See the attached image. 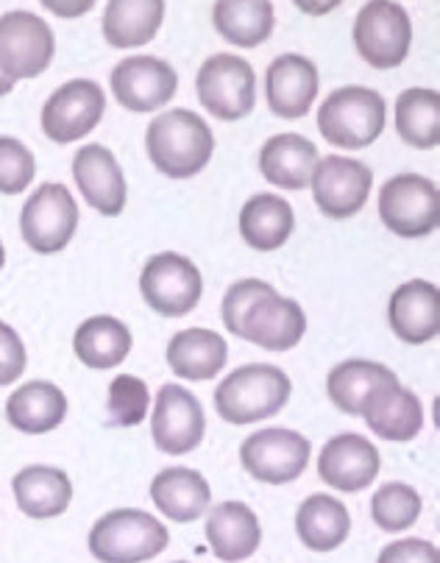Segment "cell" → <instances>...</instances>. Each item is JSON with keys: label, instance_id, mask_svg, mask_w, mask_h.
<instances>
[{"label": "cell", "instance_id": "1", "mask_svg": "<svg viewBox=\"0 0 440 563\" xmlns=\"http://www.w3.org/2000/svg\"><path fill=\"white\" fill-rule=\"evenodd\" d=\"M223 324L232 335L268 352H287L298 346L307 332L301 305L276 294L268 282H234L223 296Z\"/></svg>", "mask_w": 440, "mask_h": 563}, {"label": "cell", "instance_id": "2", "mask_svg": "<svg viewBox=\"0 0 440 563\" xmlns=\"http://www.w3.org/2000/svg\"><path fill=\"white\" fill-rule=\"evenodd\" d=\"M145 151L160 174L190 179L212 159L215 134L201 114L190 109H167L145 132Z\"/></svg>", "mask_w": 440, "mask_h": 563}, {"label": "cell", "instance_id": "3", "mask_svg": "<svg viewBox=\"0 0 440 563\" xmlns=\"http://www.w3.org/2000/svg\"><path fill=\"white\" fill-rule=\"evenodd\" d=\"M293 394V383L282 368L251 363L229 374L215 390V410L229 424H254L279 413Z\"/></svg>", "mask_w": 440, "mask_h": 563}, {"label": "cell", "instance_id": "4", "mask_svg": "<svg viewBox=\"0 0 440 563\" xmlns=\"http://www.w3.org/2000/svg\"><path fill=\"white\" fill-rule=\"evenodd\" d=\"M387 123V103L371 87H340L318 112L321 137L334 148L360 151L380 140Z\"/></svg>", "mask_w": 440, "mask_h": 563}, {"label": "cell", "instance_id": "5", "mask_svg": "<svg viewBox=\"0 0 440 563\" xmlns=\"http://www.w3.org/2000/svg\"><path fill=\"white\" fill-rule=\"evenodd\" d=\"M170 544V533L145 510L120 508L101 516L90 530V552L101 563H143Z\"/></svg>", "mask_w": 440, "mask_h": 563}, {"label": "cell", "instance_id": "6", "mask_svg": "<svg viewBox=\"0 0 440 563\" xmlns=\"http://www.w3.org/2000/svg\"><path fill=\"white\" fill-rule=\"evenodd\" d=\"M78 229L73 192L59 181H45L29 196L20 212V232L36 254H56L70 246Z\"/></svg>", "mask_w": 440, "mask_h": 563}, {"label": "cell", "instance_id": "7", "mask_svg": "<svg viewBox=\"0 0 440 563\" xmlns=\"http://www.w3.org/2000/svg\"><path fill=\"white\" fill-rule=\"evenodd\" d=\"M354 45L376 70L399 67L413 45L410 14L393 0H369L354 20Z\"/></svg>", "mask_w": 440, "mask_h": 563}, {"label": "cell", "instance_id": "8", "mask_svg": "<svg viewBox=\"0 0 440 563\" xmlns=\"http://www.w3.org/2000/svg\"><path fill=\"white\" fill-rule=\"evenodd\" d=\"M382 223L399 238H427L440 223V190L432 179L399 174L380 192Z\"/></svg>", "mask_w": 440, "mask_h": 563}, {"label": "cell", "instance_id": "9", "mask_svg": "<svg viewBox=\"0 0 440 563\" xmlns=\"http://www.w3.org/2000/svg\"><path fill=\"white\" fill-rule=\"evenodd\" d=\"M198 101L212 118L243 120L254 112L256 76L254 67L232 54H215L201 65L196 78Z\"/></svg>", "mask_w": 440, "mask_h": 563}, {"label": "cell", "instance_id": "10", "mask_svg": "<svg viewBox=\"0 0 440 563\" xmlns=\"http://www.w3.org/2000/svg\"><path fill=\"white\" fill-rule=\"evenodd\" d=\"M310 441L296 430L285 427H268L254 435H249L240 446V461L243 468L256 483H271V486H285L304 474L310 463Z\"/></svg>", "mask_w": 440, "mask_h": 563}, {"label": "cell", "instance_id": "11", "mask_svg": "<svg viewBox=\"0 0 440 563\" xmlns=\"http://www.w3.org/2000/svg\"><path fill=\"white\" fill-rule=\"evenodd\" d=\"M145 305L165 318H182L196 310L204 294L201 271L196 263L176 252L156 254L145 263L140 276Z\"/></svg>", "mask_w": 440, "mask_h": 563}, {"label": "cell", "instance_id": "12", "mask_svg": "<svg viewBox=\"0 0 440 563\" xmlns=\"http://www.w3.org/2000/svg\"><path fill=\"white\" fill-rule=\"evenodd\" d=\"M54 54V31L45 20L31 12H9L0 18V70L12 81L45 73Z\"/></svg>", "mask_w": 440, "mask_h": 563}, {"label": "cell", "instance_id": "13", "mask_svg": "<svg viewBox=\"0 0 440 563\" xmlns=\"http://www.w3.org/2000/svg\"><path fill=\"white\" fill-rule=\"evenodd\" d=\"M107 112V96L90 78H76L62 85L42 107V132L56 145L76 143L101 123Z\"/></svg>", "mask_w": 440, "mask_h": 563}, {"label": "cell", "instance_id": "14", "mask_svg": "<svg viewBox=\"0 0 440 563\" xmlns=\"http://www.w3.org/2000/svg\"><path fill=\"white\" fill-rule=\"evenodd\" d=\"M312 196L321 216L343 221L358 216L374 187V170L351 156H323L312 170Z\"/></svg>", "mask_w": 440, "mask_h": 563}, {"label": "cell", "instance_id": "15", "mask_svg": "<svg viewBox=\"0 0 440 563\" xmlns=\"http://www.w3.org/2000/svg\"><path fill=\"white\" fill-rule=\"evenodd\" d=\"M151 432H154L156 450L165 455H187L198 450L207 432V419L196 394L182 385H162L156 394L154 416H151Z\"/></svg>", "mask_w": 440, "mask_h": 563}, {"label": "cell", "instance_id": "16", "mask_svg": "<svg viewBox=\"0 0 440 563\" xmlns=\"http://www.w3.org/2000/svg\"><path fill=\"white\" fill-rule=\"evenodd\" d=\"M179 76L160 56H129L112 70V92L129 112H156L173 101Z\"/></svg>", "mask_w": 440, "mask_h": 563}, {"label": "cell", "instance_id": "17", "mask_svg": "<svg viewBox=\"0 0 440 563\" xmlns=\"http://www.w3.org/2000/svg\"><path fill=\"white\" fill-rule=\"evenodd\" d=\"M380 474V452L369 438L358 432L329 438L318 457V477L327 486L343 494H358L369 488Z\"/></svg>", "mask_w": 440, "mask_h": 563}, {"label": "cell", "instance_id": "18", "mask_svg": "<svg viewBox=\"0 0 440 563\" xmlns=\"http://www.w3.org/2000/svg\"><path fill=\"white\" fill-rule=\"evenodd\" d=\"M73 179L84 201L101 216L114 218L125 207V179L118 159L103 145H84L73 156Z\"/></svg>", "mask_w": 440, "mask_h": 563}, {"label": "cell", "instance_id": "19", "mask_svg": "<svg viewBox=\"0 0 440 563\" xmlns=\"http://www.w3.org/2000/svg\"><path fill=\"white\" fill-rule=\"evenodd\" d=\"M318 67L307 56L285 54L274 59L265 73V92H268L271 112L276 118L298 120L310 112L318 98Z\"/></svg>", "mask_w": 440, "mask_h": 563}, {"label": "cell", "instance_id": "20", "mask_svg": "<svg viewBox=\"0 0 440 563\" xmlns=\"http://www.w3.org/2000/svg\"><path fill=\"white\" fill-rule=\"evenodd\" d=\"M387 324L410 346L432 341L440 332V290L432 282L413 279L393 290L387 301Z\"/></svg>", "mask_w": 440, "mask_h": 563}, {"label": "cell", "instance_id": "21", "mask_svg": "<svg viewBox=\"0 0 440 563\" xmlns=\"http://www.w3.org/2000/svg\"><path fill=\"white\" fill-rule=\"evenodd\" d=\"M360 416L365 419L369 430L385 441H413L424 427V408L413 390L402 388V383L380 385L365 399Z\"/></svg>", "mask_w": 440, "mask_h": 563}, {"label": "cell", "instance_id": "22", "mask_svg": "<svg viewBox=\"0 0 440 563\" xmlns=\"http://www.w3.org/2000/svg\"><path fill=\"white\" fill-rule=\"evenodd\" d=\"M227 338L212 330H182L167 343V366L187 383H207L227 368Z\"/></svg>", "mask_w": 440, "mask_h": 563}, {"label": "cell", "instance_id": "23", "mask_svg": "<svg viewBox=\"0 0 440 563\" xmlns=\"http://www.w3.org/2000/svg\"><path fill=\"white\" fill-rule=\"evenodd\" d=\"M151 499L167 519L187 525L207 514L209 503H212V488L196 468L170 466L154 477Z\"/></svg>", "mask_w": 440, "mask_h": 563}, {"label": "cell", "instance_id": "24", "mask_svg": "<svg viewBox=\"0 0 440 563\" xmlns=\"http://www.w3.org/2000/svg\"><path fill=\"white\" fill-rule=\"evenodd\" d=\"M318 165V148L301 134H276L260 151L262 176L279 190H304Z\"/></svg>", "mask_w": 440, "mask_h": 563}, {"label": "cell", "instance_id": "25", "mask_svg": "<svg viewBox=\"0 0 440 563\" xmlns=\"http://www.w3.org/2000/svg\"><path fill=\"white\" fill-rule=\"evenodd\" d=\"M207 541L220 561H245L249 555H254L262 541L260 519L243 503L215 505L207 519Z\"/></svg>", "mask_w": 440, "mask_h": 563}, {"label": "cell", "instance_id": "26", "mask_svg": "<svg viewBox=\"0 0 440 563\" xmlns=\"http://www.w3.org/2000/svg\"><path fill=\"white\" fill-rule=\"evenodd\" d=\"M12 492L18 508L31 519H54L62 516L73 503V483L62 468L25 466L14 474Z\"/></svg>", "mask_w": 440, "mask_h": 563}, {"label": "cell", "instance_id": "27", "mask_svg": "<svg viewBox=\"0 0 440 563\" xmlns=\"http://www.w3.org/2000/svg\"><path fill=\"white\" fill-rule=\"evenodd\" d=\"M67 416V396L62 394L59 385L48 379H34L25 383L9 396L7 419L14 430L25 435H45L56 430Z\"/></svg>", "mask_w": 440, "mask_h": 563}, {"label": "cell", "instance_id": "28", "mask_svg": "<svg viewBox=\"0 0 440 563\" xmlns=\"http://www.w3.org/2000/svg\"><path fill=\"white\" fill-rule=\"evenodd\" d=\"M296 227L293 207L276 192H256L240 212V234L254 252H276Z\"/></svg>", "mask_w": 440, "mask_h": 563}, {"label": "cell", "instance_id": "29", "mask_svg": "<svg viewBox=\"0 0 440 563\" xmlns=\"http://www.w3.org/2000/svg\"><path fill=\"white\" fill-rule=\"evenodd\" d=\"M165 20V0H109L103 36L112 48H140L151 43Z\"/></svg>", "mask_w": 440, "mask_h": 563}, {"label": "cell", "instance_id": "30", "mask_svg": "<svg viewBox=\"0 0 440 563\" xmlns=\"http://www.w3.org/2000/svg\"><path fill=\"white\" fill-rule=\"evenodd\" d=\"M73 349H76V357L87 368L109 372V368H118L129 357L131 332L120 318L92 316L76 330Z\"/></svg>", "mask_w": 440, "mask_h": 563}, {"label": "cell", "instance_id": "31", "mask_svg": "<svg viewBox=\"0 0 440 563\" xmlns=\"http://www.w3.org/2000/svg\"><path fill=\"white\" fill-rule=\"evenodd\" d=\"M212 23L227 43L238 48H256L274 34L276 14L271 0H218Z\"/></svg>", "mask_w": 440, "mask_h": 563}, {"label": "cell", "instance_id": "32", "mask_svg": "<svg viewBox=\"0 0 440 563\" xmlns=\"http://www.w3.org/2000/svg\"><path fill=\"white\" fill-rule=\"evenodd\" d=\"M296 530L307 550L332 552L349 539L351 516L340 499L329 494H312L298 505Z\"/></svg>", "mask_w": 440, "mask_h": 563}, {"label": "cell", "instance_id": "33", "mask_svg": "<svg viewBox=\"0 0 440 563\" xmlns=\"http://www.w3.org/2000/svg\"><path fill=\"white\" fill-rule=\"evenodd\" d=\"M396 374L374 360H345L334 366L327 377V394L334 401V408L345 416H360L365 399L374 394L380 385L396 383Z\"/></svg>", "mask_w": 440, "mask_h": 563}, {"label": "cell", "instance_id": "34", "mask_svg": "<svg viewBox=\"0 0 440 563\" xmlns=\"http://www.w3.org/2000/svg\"><path fill=\"white\" fill-rule=\"evenodd\" d=\"M396 129L410 148H435L440 143V96L427 87H410L396 101Z\"/></svg>", "mask_w": 440, "mask_h": 563}, {"label": "cell", "instance_id": "35", "mask_svg": "<svg viewBox=\"0 0 440 563\" xmlns=\"http://www.w3.org/2000/svg\"><path fill=\"white\" fill-rule=\"evenodd\" d=\"M421 516V497L407 483H387L371 499V519L387 533L413 528Z\"/></svg>", "mask_w": 440, "mask_h": 563}, {"label": "cell", "instance_id": "36", "mask_svg": "<svg viewBox=\"0 0 440 563\" xmlns=\"http://www.w3.org/2000/svg\"><path fill=\"white\" fill-rule=\"evenodd\" d=\"M151 394L148 385L134 374H120L109 385V424L112 427H138L148 416Z\"/></svg>", "mask_w": 440, "mask_h": 563}, {"label": "cell", "instance_id": "37", "mask_svg": "<svg viewBox=\"0 0 440 563\" xmlns=\"http://www.w3.org/2000/svg\"><path fill=\"white\" fill-rule=\"evenodd\" d=\"M36 163L31 148H25L20 140L0 137V192L3 196H18L25 192L34 181Z\"/></svg>", "mask_w": 440, "mask_h": 563}, {"label": "cell", "instance_id": "38", "mask_svg": "<svg viewBox=\"0 0 440 563\" xmlns=\"http://www.w3.org/2000/svg\"><path fill=\"white\" fill-rule=\"evenodd\" d=\"M25 346L14 327L0 321V385H12L25 372Z\"/></svg>", "mask_w": 440, "mask_h": 563}, {"label": "cell", "instance_id": "39", "mask_svg": "<svg viewBox=\"0 0 440 563\" xmlns=\"http://www.w3.org/2000/svg\"><path fill=\"white\" fill-rule=\"evenodd\" d=\"M376 563H440V552L432 541L405 539L387 544Z\"/></svg>", "mask_w": 440, "mask_h": 563}, {"label": "cell", "instance_id": "40", "mask_svg": "<svg viewBox=\"0 0 440 563\" xmlns=\"http://www.w3.org/2000/svg\"><path fill=\"white\" fill-rule=\"evenodd\" d=\"M40 3L48 9V12H54L56 18L73 20V18H84V14H90L98 0H40Z\"/></svg>", "mask_w": 440, "mask_h": 563}, {"label": "cell", "instance_id": "41", "mask_svg": "<svg viewBox=\"0 0 440 563\" xmlns=\"http://www.w3.org/2000/svg\"><path fill=\"white\" fill-rule=\"evenodd\" d=\"M304 14H312V18H323V14L334 12V9L343 3V0H293Z\"/></svg>", "mask_w": 440, "mask_h": 563}, {"label": "cell", "instance_id": "42", "mask_svg": "<svg viewBox=\"0 0 440 563\" xmlns=\"http://www.w3.org/2000/svg\"><path fill=\"white\" fill-rule=\"evenodd\" d=\"M12 90H14V81L7 76V73L0 70V98L9 96V92H12Z\"/></svg>", "mask_w": 440, "mask_h": 563}, {"label": "cell", "instance_id": "43", "mask_svg": "<svg viewBox=\"0 0 440 563\" xmlns=\"http://www.w3.org/2000/svg\"><path fill=\"white\" fill-rule=\"evenodd\" d=\"M3 263H7V249H3V243H0V271H3Z\"/></svg>", "mask_w": 440, "mask_h": 563}, {"label": "cell", "instance_id": "44", "mask_svg": "<svg viewBox=\"0 0 440 563\" xmlns=\"http://www.w3.org/2000/svg\"><path fill=\"white\" fill-rule=\"evenodd\" d=\"M176 563H187V561H176Z\"/></svg>", "mask_w": 440, "mask_h": 563}]
</instances>
